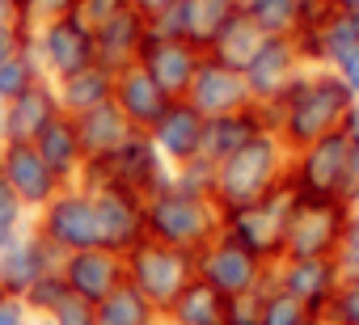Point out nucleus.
Returning a JSON list of instances; mask_svg holds the SVG:
<instances>
[{
  "instance_id": "f257e3e1",
  "label": "nucleus",
  "mask_w": 359,
  "mask_h": 325,
  "mask_svg": "<svg viewBox=\"0 0 359 325\" xmlns=\"http://www.w3.org/2000/svg\"><path fill=\"white\" fill-rule=\"evenodd\" d=\"M351 102H355V97H351V89L338 81L334 68H304V72L292 81V89H287L275 106H262V114H266V127H271L292 152H300V148H309L313 139L338 131L342 118H346V110H351Z\"/></svg>"
},
{
  "instance_id": "f03ea898",
  "label": "nucleus",
  "mask_w": 359,
  "mask_h": 325,
  "mask_svg": "<svg viewBox=\"0 0 359 325\" xmlns=\"http://www.w3.org/2000/svg\"><path fill=\"white\" fill-rule=\"evenodd\" d=\"M287 170H292V148L275 131H262L245 148H237L233 156H224L220 165H216L212 199H216V207L224 216L241 212V207H250V203L283 191L287 186Z\"/></svg>"
},
{
  "instance_id": "7ed1b4c3",
  "label": "nucleus",
  "mask_w": 359,
  "mask_h": 325,
  "mask_svg": "<svg viewBox=\"0 0 359 325\" xmlns=\"http://www.w3.org/2000/svg\"><path fill=\"white\" fill-rule=\"evenodd\" d=\"M144 216H148V241L187 249V254H199L224 228V212L216 207L212 195H195L173 182H165L156 195L144 199Z\"/></svg>"
},
{
  "instance_id": "20e7f679",
  "label": "nucleus",
  "mask_w": 359,
  "mask_h": 325,
  "mask_svg": "<svg viewBox=\"0 0 359 325\" xmlns=\"http://www.w3.org/2000/svg\"><path fill=\"white\" fill-rule=\"evenodd\" d=\"M287 186L300 199H342V203H355L359 178H355V148L346 144V135L330 131V135L313 139L309 148L292 152Z\"/></svg>"
},
{
  "instance_id": "39448f33",
  "label": "nucleus",
  "mask_w": 359,
  "mask_h": 325,
  "mask_svg": "<svg viewBox=\"0 0 359 325\" xmlns=\"http://www.w3.org/2000/svg\"><path fill=\"white\" fill-rule=\"evenodd\" d=\"M169 165H165V156L156 152V144L148 139V131H135L123 148H114L110 156L102 160H85V170H81V182L85 191H102V186H118V191H131L140 199L156 195L165 182H169Z\"/></svg>"
},
{
  "instance_id": "423d86ee",
  "label": "nucleus",
  "mask_w": 359,
  "mask_h": 325,
  "mask_svg": "<svg viewBox=\"0 0 359 325\" xmlns=\"http://www.w3.org/2000/svg\"><path fill=\"white\" fill-rule=\"evenodd\" d=\"M195 279V254L187 249H173V245H161V241H144L127 254V283L156 308L165 312L182 287Z\"/></svg>"
},
{
  "instance_id": "0eeeda50",
  "label": "nucleus",
  "mask_w": 359,
  "mask_h": 325,
  "mask_svg": "<svg viewBox=\"0 0 359 325\" xmlns=\"http://www.w3.org/2000/svg\"><path fill=\"white\" fill-rule=\"evenodd\" d=\"M34 233L60 254H81V249H97V207L93 195L85 186H64L43 212H34Z\"/></svg>"
},
{
  "instance_id": "6e6552de",
  "label": "nucleus",
  "mask_w": 359,
  "mask_h": 325,
  "mask_svg": "<svg viewBox=\"0 0 359 325\" xmlns=\"http://www.w3.org/2000/svg\"><path fill=\"white\" fill-rule=\"evenodd\" d=\"M346 220H351V203H342V199H300L296 195L292 216H287L283 258H334Z\"/></svg>"
},
{
  "instance_id": "1a4fd4ad",
  "label": "nucleus",
  "mask_w": 359,
  "mask_h": 325,
  "mask_svg": "<svg viewBox=\"0 0 359 325\" xmlns=\"http://www.w3.org/2000/svg\"><path fill=\"white\" fill-rule=\"evenodd\" d=\"M195 275L203 283H212L220 296H245V291H258L271 275V262H262L258 254H250L237 237H229L220 228L216 241H208L199 254H195Z\"/></svg>"
},
{
  "instance_id": "9d476101",
  "label": "nucleus",
  "mask_w": 359,
  "mask_h": 325,
  "mask_svg": "<svg viewBox=\"0 0 359 325\" xmlns=\"http://www.w3.org/2000/svg\"><path fill=\"white\" fill-rule=\"evenodd\" d=\"M292 186L241 207V212H229L224 216V233L237 237L250 254H258L262 262H279L283 258V237H287V216H292Z\"/></svg>"
},
{
  "instance_id": "9b49d317",
  "label": "nucleus",
  "mask_w": 359,
  "mask_h": 325,
  "mask_svg": "<svg viewBox=\"0 0 359 325\" xmlns=\"http://www.w3.org/2000/svg\"><path fill=\"white\" fill-rule=\"evenodd\" d=\"M34 51H39V64L47 72V81H64L89 64H97V43H93V30L85 22H76L72 13L68 18H55L47 26L34 30Z\"/></svg>"
},
{
  "instance_id": "f8f14e48",
  "label": "nucleus",
  "mask_w": 359,
  "mask_h": 325,
  "mask_svg": "<svg viewBox=\"0 0 359 325\" xmlns=\"http://www.w3.org/2000/svg\"><path fill=\"white\" fill-rule=\"evenodd\" d=\"M93 207H97V245L127 258L135 245L148 241V216H144V199L118 186H102L89 191Z\"/></svg>"
},
{
  "instance_id": "ddd939ff",
  "label": "nucleus",
  "mask_w": 359,
  "mask_h": 325,
  "mask_svg": "<svg viewBox=\"0 0 359 325\" xmlns=\"http://www.w3.org/2000/svg\"><path fill=\"white\" fill-rule=\"evenodd\" d=\"M237 0H177L173 9H165L161 18L148 22V34L161 39H187L191 47H199L208 55V47L216 43V34L233 22Z\"/></svg>"
},
{
  "instance_id": "4468645a",
  "label": "nucleus",
  "mask_w": 359,
  "mask_h": 325,
  "mask_svg": "<svg viewBox=\"0 0 359 325\" xmlns=\"http://www.w3.org/2000/svg\"><path fill=\"white\" fill-rule=\"evenodd\" d=\"M300 72H304V60H300L296 43L283 39V34H271V39L258 47V55L250 60V68H245L241 76H245V85H250L254 106H275V102L292 89V81H296Z\"/></svg>"
},
{
  "instance_id": "2eb2a0df",
  "label": "nucleus",
  "mask_w": 359,
  "mask_h": 325,
  "mask_svg": "<svg viewBox=\"0 0 359 325\" xmlns=\"http://www.w3.org/2000/svg\"><path fill=\"white\" fill-rule=\"evenodd\" d=\"M271 279H275L279 291H287L292 300H300L313 317L325 312L330 296L342 283L334 258H279V262H271Z\"/></svg>"
},
{
  "instance_id": "dca6fc26",
  "label": "nucleus",
  "mask_w": 359,
  "mask_h": 325,
  "mask_svg": "<svg viewBox=\"0 0 359 325\" xmlns=\"http://www.w3.org/2000/svg\"><path fill=\"white\" fill-rule=\"evenodd\" d=\"M0 174L9 178V186L18 191V199L30 207V216L43 212L64 191V182L51 174V165L39 156L34 144H0Z\"/></svg>"
},
{
  "instance_id": "f3484780",
  "label": "nucleus",
  "mask_w": 359,
  "mask_h": 325,
  "mask_svg": "<svg viewBox=\"0 0 359 325\" xmlns=\"http://www.w3.org/2000/svg\"><path fill=\"white\" fill-rule=\"evenodd\" d=\"M203 64V51L191 47L187 39H161V34H148L144 39V51H140V68L177 102V97H187L195 72Z\"/></svg>"
},
{
  "instance_id": "a211bd4d",
  "label": "nucleus",
  "mask_w": 359,
  "mask_h": 325,
  "mask_svg": "<svg viewBox=\"0 0 359 325\" xmlns=\"http://www.w3.org/2000/svg\"><path fill=\"white\" fill-rule=\"evenodd\" d=\"M187 102H191L203 118H216V114H233V110L254 106L245 76H241L237 68L212 60V55H203V64H199V72H195V81H191V89H187Z\"/></svg>"
},
{
  "instance_id": "6ab92c4d",
  "label": "nucleus",
  "mask_w": 359,
  "mask_h": 325,
  "mask_svg": "<svg viewBox=\"0 0 359 325\" xmlns=\"http://www.w3.org/2000/svg\"><path fill=\"white\" fill-rule=\"evenodd\" d=\"M60 262H64V258L34 233V220H30V228H26L13 245L0 249V291L22 300L47 270H60Z\"/></svg>"
},
{
  "instance_id": "aec40b11",
  "label": "nucleus",
  "mask_w": 359,
  "mask_h": 325,
  "mask_svg": "<svg viewBox=\"0 0 359 325\" xmlns=\"http://www.w3.org/2000/svg\"><path fill=\"white\" fill-rule=\"evenodd\" d=\"M60 275H64L72 296H81L89 304H102L114 287L127 283V258H118V254H110L102 245L97 249H81V254H68L60 262Z\"/></svg>"
},
{
  "instance_id": "412c9836",
  "label": "nucleus",
  "mask_w": 359,
  "mask_h": 325,
  "mask_svg": "<svg viewBox=\"0 0 359 325\" xmlns=\"http://www.w3.org/2000/svg\"><path fill=\"white\" fill-rule=\"evenodd\" d=\"M203 123L208 118L187 97L169 102V110L156 118V127L148 131V139L156 144V152L165 156L169 170H182V165H191V160L199 156V148H203Z\"/></svg>"
},
{
  "instance_id": "4be33fe9",
  "label": "nucleus",
  "mask_w": 359,
  "mask_h": 325,
  "mask_svg": "<svg viewBox=\"0 0 359 325\" xmlns=\"http://www.w3.org/2000/svg\"><path fill=\"white\" fill-rule=\"evenodd\" d=\"M169 102H173V97H169L140 64L114 72V106L123 110V118H127L135 131H152L156 118L169 110Z\"/></svg>"
},
{
  "instance_id": "5701e85b",
  "label": "nucleus",
  "mask_w": 359,
  "mask_h": 325,
  "mask_svg": "<svg viewBox=\"0 0 359 325\" xmlns=\"http://www.w3.org/2000/svg\"><path fill=\"white\" fill-rule=\"evenodd\" d=\"M60 114H64V106H60L55 85L39 81L34 89H26L22 97H13L5 106V144H34Z\"/></svg>"
},
{
  "instance_id": "b1692460",
  "label": "nucleus",
  "mask_w": 359,
  "mask_h": 325,
  "mask_svg": "<svg viewBox=\"0 0 359 325\" xmlns=\"http://www.w3.org/2000/svg\"><path fill=\"white\" fill-rule=\"evenodd\" d=\"M262 131H271L262 106H245V110H233V114H216V118L203 123V148H199V156L212 160V165H220L224 156H233L237 148H245Z\"/></svg>"
},
{
  "instance_id": "393cba45",
  "label": "nucleus",
  "mask_w": 359,
  "mask_h": 325,
  "mask_svg": "<svg viewBox=\"0 0 359 325\" xmlns=\"http://www.w3.org/2000/svg\"><path fill=\"white\" fill-rule=\"evenodd\" d=\"M144 39H148V18H144V13H135V9H123V13H118V18H110L102 30H93L97 64H102V68H110V72H123V68L140 64Z\"/></svg>"
},
{
  "instance_id": "a878e982",
  "label": "nucleus",
  "mask_w": 359,
  "mask_h": 325,
  "mask_svg": "<svg viewBox=\"0 0 359 325\" xmlns=\"http://www.w3.org/2000/svg\"><path fill=\"white\" fill-rule=\"evenodd\" d=\"M34 148H39V156L51 165V174H55L64 186L81 182V170H85V148H81V135H76V118L60 114V118H55V123L34 139Z\"/></svg>"
},
{
  "instance_id": "bb28decb",
  "label": "nucleus",
  "mask_w": 359,
  "mask_h": 325,
  "mask_svg": "<svg viewBox=\"0 0 359 325\" xmlns=\"http://www.w3.org/2000/svg\"><path fill=\"white\" fill-rule=\"evenodd\" d=\"M51 85H55L60 106H64L68 118H81V114L114 102V72L102 68V64H89V68H81V72H72L64 81H51Z\"/></svg>"
},
{
  "instance_id": "cd10ccee",
  "label": "nucleus",
  "mask_w": 359,
  "mask_h": 325,
  "mask_svg": "<svg viewBox=\"0 0 359 325\" xmlns=\"http://www.w3.org/2000/svg\"><path fill=\"white\" fill-rule=\"evenodd\" d=\"M76 135H81L85 160H102V156H110L114 148H123V144L135 135V127L123 118V110H118L114 102H106V106H97V110H89V114L76 118Z\"/></svg>"
},
{
  "instance_id": "c85d7f7f",
  "label": "nucleus",
  "mask_w": 359,
  "mask_h": 325,
  "mask_svg": "<svg viewBox=\"0 0 359 325\" xmlns=\"http://www.w3.org/2000/svg\"><path fill=\"white\" fill-rule=\"evenodd\" d=\"M224 312H229V296H220L199 275L182 287V296L165 308V317L173 325H224Z\"/></svg>"
},
{
  "instance_id": "c756f323",
  "label": "nucleus",
  "mask_w": 359,
  "mask_h": 325,
  "mask_svg": "<svg viewBox=\"0 0 359 325\" xmlns=\"http://www.w3.org/2000/svg\"><path fill=\"white\" fill-rule=\"evenodd\" d=\"M271 34H262V26L250 18V13H233V22L216 34V43L208 47V55L212 60H220V64H229V68H237V72H245L250 68V60L258 55V47L266 43Z\"/></svg>"
},
{
  "instance_id": "7c9ffc66",
  "label": "nucleus",
  "mask_w": 359,
  "mask_h": 325,
  "mask_svg": "<svg viewBox=\"0 0 359 325\" xmlns=\"http://www.w3.org/2000/svg\"><path fill=\"white\" fill-rule=\"evenodd\" d=\"M39 81H47V72H43V64H39V51H34V34L0 64V97L5 102H13V97H22L26 89H34Z\"/></svg>"
},
{
  "instance_id": "2f4dec72",
  "label": "nucleus",
  "mask_w": 359,
  "mask_h": 325,
  "mask_svg": "<svg viewBox=\"0 0 359 325\" xmlns=\"http://www.w3.org/2000/svg\"><path fill=\"white\" fill-rule=\"evenodd\" d=\"M152 317H156V308H152L131 283L114 287V291L97 304V325H152Z\"/></svg>"
},
{
  "instance_id": "473e14b6",
  "label": "nucleus",
  "mask_w": 359,
  "mask_h": 325,
  "mask_svg": "<svg viewBox=\"0 0 359 325\" xmlns=\"http://www.w3.org/2000/svg\"><path fill=\"white\" fill-rule=\"evenodd\" d=\"M237 9L250 13L262 26V34L292 39L300 30V0H237Z\"/></svg>"
},
{
  "instance_id": "72a5a7b5",
  "label": "nucleus",
  "mask_w": 359,
  "mask_h": 325,
  "mask_svg": "<svg viewBox=\"0 0 359 325\" xmlns=\"http://www.w3.org/2000/svg\"><path fill=\"white\" fill-rule=\"evenodd\" d=\"M309 321H321V317H313L300 300H292L287 291H279L275 279L266 275V283H262V317H258V325H309Z\"/></svg>"
},
{
  "instance_id": "f704fd0d",
  "label": "nucleus",
  "mask_w": 359,
  "mask_h": 325,
  "mask_svg": "<svg viewBox=\"0 0 359 325\" xmlns=\"http://www.w3.org/2000/svg\"><path fill=\"white\" fill-rule=\"evenodd\" d=\"M30 207L18 199V191L9 186V178L5 174H0V249H5V245H13L26 228H30Z\"/></svg>"
},
{
  "instance_id": "c9c22d12",
  "label": "nucleus",
  "mask_w": 359,
  "mask_h": 325,
  "mask_svg": "<svg viewBox=\"0 0 359 325\" xmlns=\"http://www.w3.org/2000/svg\"><path fill=\"white\" fill-rule=\"evenodd\" d=\"M68 296V283H64V275L60 270H47L26 296H22V304L30 308V317H51L55 308H60V300Z\"/></svg>"
},
{
  "instance_id": "e433bc0d",
  "label": "nucleus",
  "mask_w": 359,
  "mask_h": 325,
  "mask_svg": "<svg viewBox=\"0 0 359 325\" xmlns=\"http://www.w3.org/2000/svg\"><path fill=\"white\" fill-rule=\"evenodd\" d=\"M321 321L325 325H359V279H342L338 283V291L330 296Z\"/></svg>"
},
{
  "instance_id": "4c0bfd02",
  "label": "nucleus",
  "mask_w": 359,
  "mask_h": 325,
  "mask_svg": "<svg viewBox=\"0 0 359 325\" xmlns=\"http://www.w3.org/2000/svg\"><path fill=\"white\" fill-rule=\"evenodd\" d=\"M334 266L342 279H359V212L351 207V220L338 237V249H334Z\"/></svg>"
},
{
  "instance_id": "58836bf2",
  "label": "nucleus",
  "mask_w": 359,
  "mask_h": 325,
  "mask_svg": "<svg viewBox=\"0 0 359 325\" xmlns=\"http://www.w3.org/2000/svg\"><path fill=\"white\" fill-rule=\"evenodd\" d=\"M123 9H131V0H72V18L85 22L89 30H102L110 18H118Z\"/></svg>"
},
{
  "instance_id": "ea45409f",
  "label": "nucleus",
  "mask_w": 359,
  "mask_h": 325,
  "mask_svg": "<svg viewBox=\"0 0 359 325\" xmlns=\"http://www.w3.org/2000/svg\"><path fill=\"white\" fill-rule=\"evenodd\" d=\"M51 325H97V304H89V300L68 291L60 300V308L51 312Z\"/></svg>"
},
{
  "instance_id": "a19ab883",
  "label": "nucleus",
  "mask_w": 359,
  "mask_h": 325,
  "mask_svg": "<svg viewBox=\"0 0 359 325\" xmlns=\"http://www.w3.org/2000/svg\"><path fill=\"white\" fill-rule=\"evenodd\" d=\"M68 13H72V0H30V9L18 13V22L26 30H39V26L55 22V18H68Z\"/></svg>"
},
{
  "instance_id": "79ce46f5",
  "label": "nucleus",
  "mask_w": 359,
  "mask_h": 325,
  "mask_svg": "<svg viewBox=\"0 0 359 325\" xmlns=\"http://www.w3.org/2000/svg\"><path fill=\"white\" fill-rule=\"evenodd\" d=\"M258 317H262V287L245 291V296H233L229 312H224V325H258Z\"/></svg>"
},
{
  "instance_id": "37998d69",
  "label": "nucleus",
  "mask_w": 359,
  "mask_h": 325,
  "mask_svg": "<svg viewBox=\"0 0 359 325\" xmlns=\"http://www.w3.org/2000/svg\"><path fill=\"white\" fill-rule=\"evenodd\" d=\"M30 34H34V30H26L22 22H0V64H5Z\"/></svg>"
},
{
  "instance_id": "c03bdc74",
  "label": "nucleus",
  "mask_w": 359,
  "mask_h": 325,
  "mask_svg": "<svg viewBox=\"0 0 359 325\" xmlns=\"http://www.w3.org/2000/svg\"><path fill=\"white\" fill-rule=\"evenodd\" d=\"M334 72H338V81L351 89V97H359V47H355L351 55H342V60L334 64Z\"/></svg>"
},
{
  "instance_id": "a18cd8bd",
  "label": "nucleus",
  "mask_w": 359,
  "mask_h": 325,
  "mask_svg": "<svg viewBox=\"0 0 359 325\" xmlns=\"http://www.w3.org/2000/svg\"><path fill=\"white\" fill-rule=\"evenodd\" d=\"M0 325H30V308L18 296H5L0 300Z\"/></svg>"
},
{
  "instance_id": "49530a36",
  "label": "nucleus",
  "mask_w": 359,
  "mask_h": 325,
  "mask_svg": "<svg viewBox=\"0 0 359 325\" xmlns=\"http://www.w3.org/2000/svg\"><path fill=\"white\" fill-rule=\"evenodd\" d=\"M342 135H346V144L359 152V97L351 102V110H346V118H342V127H338Z\"/></svg>"
},
{
  "instance_id": "de8ad7c7",
  "label": "nucleus",
  "mask_w": 359,
  "mask_h": 325,
  "mask_svg": "<svg viewBox=\"0 0 359 325\" xmlns=\"http://www.w3.org/2000/svg\"><path fill=\"white\" fill-rule=\"evenodd\" d=\"M173 5H177V0H131V9H135V13H144L148 22H152V18H161V13H165V9H173Z\"/></svg>"
},
{
  "instance_id": "09e8293b",
  "label": "nucleus",
  "mask_w": 359,
  "mask_h": 325,
  "mask_svg": "<svg viewBox=\"0 0 359 325\" xmlns=\"http://www.w3.org/2000/svg\"><path fill=\"white\" fill-rule=\"evenodd\" d=\"M330 9H334V13H351V18H359V0H330Z\"/></svg>"
},
{
  "instance_id": "8fccbe9b",
  "label": "nucleus",
  "mask_w": 359,
  "mask_h": 325,
  "mask_svg": "<svg viewBox=\"0 0 359 325\" xmlns=\"http://www.w3.org/2000/svg\"><path fill=\"white\" fill-rule=\"evenodd\" d=\"M0 22H18V9H13V0H0Z\"/></svg>"
},
{
  "instance_id": "3c124183",
  "label": "nucleus",
  "mask_w": 359,
  "mask_h": 325,
  "mask_svg": "<svg viewBox=\"0 0 359 325\" xmlns=\"http://www.w3.org/2000/svg\"><path fill=\"white\" fill-rule=\"evenodd\" d=\"M5 106H9V102L0 97V144H5Z\"/></svg>"
},
{
  "instance_id": "603ef678",
  "label": "nucleus",
  "mask_w": 359,
  "mask_h": 325,
  "mask_svg": "<svg viewBox=\"0 0 359 325\" xmlns=\"http://www.w3.org/2000/svg\"><path fill=\"white\" fill-rule=\"evenodd\" d=\"M152 325H173V321H169L165 312H156V317H152Z\"/></svg>"
},
{
  "instance_id": "864d4df0",
  "label": "nucleus",
  "mask_w": 359,
  "mask_h": 325,
  "mask_svg": "<svg viewBox=\"0 0 359 325\" xmlns=\"http://www.w3.org/2000/svg\"><path fill=\"white\" fill-rule=\"evenodd\" d=\"M13 9H18V13H26V9H30V0H13Z\"/></svg>"
},
{
  "instance_id": "5fc2aeb1",
  "label": "nucleus",
  "mask_w": 359,
  "mask_h": 325,
  "mask_svg": "<svg viewBox=\"0 0 359 325\" xmlns=\"http://www.w3.org/2000/svg\"><path fill=\"white\" fill-rule=\"evenodd\" d=\"M30 325H51V317H30Z\"/></svg>"
},
{
  "instance_id": "6e6d98bb",
  "label": "nucleus",
  "mask_w": 359,
  "mask_h": 325,
  "mask_svg": "<svg viewBox=\"0 0 359 325\" xmlns=\"http://www.w3.org/2000/svg\"><path fill=\"white\" fill-rule=\"evenodd\" d=\"M355 178H359V152H355Z\"/></svg>"
},
{
  "instance_id": "4d7b16f0",
  "label": "nucleus",
  "mask_w": 359,
  "mask_h": 325,
  "mask_svg": "<svg viewBox=\"0 0 359 325\" xmlns=\"http://www.w3.org/2000/svg\"><path fill=\"white\" fill-rule=\"evenodd\" d=\"M351 207H355V212H359V195H355V203H351Z\"/></svg>"
},
{
  "instance_id": "13d9d810",
  "label": "nucleus",
  "mask_w": 359,
  "mask_h": 325,
  "mask_svg": "<svg viewBox=\"0 0 359 325\" xmlns=\"http://www.w3.org/2000/svg\"><path fill=\"white\" fill-rule=\"evenodd\" d=\"M309 325H325V321H309Z\"/></svg>"
},
{
  "instance_id": "bf43d9fd",
  "label": "nucleus",
  "mask_w": 359,
  "mask_h": 325,
  "mask_svg": "<svg viewBox=\"0 0 359 325\" xmlns=\"http://www.w3.org/2000/svg\"><path fill=\"white\" fill-rule=\"evenodd\" d=\"M0 300H5V291H0Z\"/></svg>"
}]
</instances>
